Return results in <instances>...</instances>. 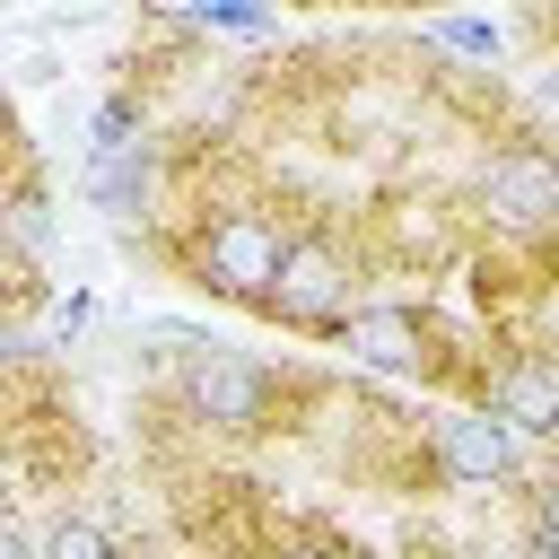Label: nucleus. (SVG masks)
<instances>
[{
  "instance_id": "nucleus-19",
  "label": "nucleus",
  "mask_w": 559,
  "mask_h": 559,
  "mask_svg": "<svg viewBox=\"0 0 559 559\" xmlns=\"http://www.w3.org/2000/svg\"><path fill=\"white\" fill-rule=\"evenodd\" d=\"M0 559H35V533H26V524H17V515H9V524H0Z\"/></svg>"
},
{
  "instance_id": "nucleus-14",
  "label": "nucleus",
  "mask_w": 559,
  "mask_h": 559,
  "mask_svg": "<svg viewBox=\"0 0 559 559\" xmlns=\"http://www.w3.org/2000/svg\"><path fill=\"white\" fill-rule=\"evenodd\" d=\"M245 559H367L358 542H341V533H314V524H297V533H271V542H253Z\"/></svg>"
},
{
  "instance_id": "nucleus-13",
  "label": "nucleus",
  "mask_w": 559,
  "mask_h": 559,
  "mask_svg": "<svg viewBox=\"0 0 559 559\" xmlns=\"http://www.w3.org/2000/svg\"><path fill=\"white\" fill-rule=\"evenodd\" d=\"M175 17H183V35H236V44H271L280 35V17L271 9H245V0H192Z\"/></svg>"
},
{
  "instance_id": "nucleus-10",
  "label": "nucleus",
  "mask_w": 559,
  "mask_h": 559,
  "mask_svg": "<svg viewBox=\"0 0 559 559\" xmlns=\"http://www.w3.org/2000/svg\"><path fill=\"white\" fill-rule=\"evenodd\" d=\"M52 253V201L35 192V183H17V192H0V262H17V271H35Z\"/></svg>"
},
{
  "instance_id": "nucleus-9",
  "label": "nucleus",
  "mask_w": 559,
  "mask_h": 559,
  "mask_svg": "<svg viewBox=\"0 0 559 559\" xmlns=\"http://www.w3.org/2000/svg\"><path fill=\"white\" fill-rule=\"evenodd\" d=\"M35 559H140L105 515H87V507H52L44 524H35Z\"/></svg>"
},
{
  "instance_id": "nucleus-20",
  "label": "nucleus",
  "mask_w": 559,
  "mask_h": 559,
  "mask_svg": "<svg viewBox=\"0 0 559 559\" xmlns=\"http://www.w3.org/2000/svg\"><path fill=\"white\" fill-rule=\"evenodd\" d=\"M507 559H559V550H550V542H515Z\"/></svg>"
},
{
  "instance_id": "nucleus-11",
  "label": "nucleus",
  "mask_w": 559,
  "mask_h": 559,
  "mask_svg": "<svg viewBox=\"0 0 559 559\" xmlns=\"http://www.w3.org/2000/svg\"><path fill=\"white\" fill-rule=\"evenodd\" d=\"M419 52H454V61L489 70L507 52V26L498 17H419Z\"/></svg>"
},
{
  "instance_id": "nucleus-7",
  "label": "nucleus",
  "mask_w": 559,
  "mask_h": 559,
  "mask_svg": "<svg viewBox=\"0 0 559 559\" xmlns=\"http://www.w3.org/2000/svg\"><path fill=\"white\" fill-rule=\"evenodd\" d=\"M332 349L358 367V376H437V384H463L454 376V341L437 332V314L419 306V297H367L341 332H332Z\"/></svg>"
},
{
  "instance_id": "nucleus-2",
  "label": "nucleus",
  "mask_w": 559,
  "mask_h": 559,
  "mask_svg": "<svg viewBox=\"0 0 559 559\" xmlns=\"http://www.w3.org/2000/svg\"><path fill=\"white\" fill-rule=\"evenodd\" d=\"M157 402H166L192 437H210V445H253V437L288 428L297 376L271 367V358H253V349H236V341H210V349H192L183 367L157 376Z\"/></svg>"
},
{
  "instance_id": "nucleus-12",
  "label": "nucleus",
  "mask_w": 559,
  "mask_h": 559,
  "mask_svg": "<svg viewBox=\"0 0 559 559\" xmlns=\"http://www.w3.org/2000/svg\"><path fill=\"white\" fill-rule=\"evenodd\" d=\"M131 140H148V96H140V87L96 96V114H87V157H114V148H131Z\"/></svg>"
},
{
  "instance_id": "nucleus-15",
  "label": "nucleus",
  "mask_w": 559,
  "mask_h": 559,
  "mask_svg": "<svg viewBox=\"0 0 559 559\" xmlns=\"http://www.w3.org/2000/svg\"><path fill=\"white\" fill-rule=\"evenodd\" d=\"M524 542L559 550V463H533V480H524Z\"/></svg>"
},
{
  "instance_id": "nucleus-5",
  "label": "nucleus",
  "mask_w": 559,
  "mask_h": 559,
  "mask_svg": "<svg viewBox=\"0 0 559 559\" xmlns=\"http://www.w3.org/2000/svg\"><path fill=\"white\" fill-rule=\"evenodd\" d=\"M463 402L489 411L524 445H559V349L550 341H498L463 367Z\"/></svg>"
},
{
  "instance_id": "nucleus-16",
  "label": "nucleus",
  "mask_w": 559,
  "mask_h": 559,
  "mask_svg": "<svg viewBox=\"0 0 559 559\" xmlns=\"http://www.w3.org/2000/svg\"><path fill=\"white\" fill-rule=\"evenodd\" d=\"M87 323H96V297H87V288H70V297L52 306V341H79Z\"/></svg>"
},
{
  "instance_id": "nucleus-3",
  "label": "nucleus",
  "mask_w": 559,
  "mask_h": 559,
  "mask_svg": "<svg viewBox=\"0 0 559 559\" xmlns=\"http://www.w3.org/2000/svg\"><path fill=\"white\" fill-rule=\"evenodd\" d=\"M376 253H367V227H341V218H297L288 227V253H280V280L262 297V323L297 332V341H332L367 297H376Z\"/></svg>"
},
{
  "instance_id": "nucleus-17",
  "label": "nucleus",
  "mask_w": 559,
  "mask_h": 559,
  "mask_svg": "<svg viewBox=\"0 0 559 559\" xmlns=\"http://www.w3.org/2000/svg\"><path fill=\"white\" fill-rule=\"evenodd\" d=\"M17 489H26V472H17V454H9V445H0V524H9V515H17Z\"/></svg>"
},
{
  "instance_id": "nucleus-1",
  "label": "nucleus",
  "mask_w": 559,
  "mask_h": 559,
  "mask_svg": "<svg viewBox=\"0 0 559 559\" xmlns=\"http://www.w3.org/2000/svg\"><path fill=\"white\" fill-rule=\"evenodd\" d=\"M288 227H297V218H288L271 192H210V201H175V218L148 236V253H157L183 288L262 314V297H271V280H280V253H288Z\"/></svg>"
},
{
  "instance_id": "nucleus-4",
  "label": "nucleus",
  "mask_w": 559,
  "mask_h": 559,
  "mask_svg": "<svg viewBox=\"0 0 559 559\" xmlns=\"http://www.w3.org/2000/svg\"><path fill=\"white\" fill-rule=\"evenodd\" d=\"M463 210L480 236H498L515 253H550L559 245V140L550 131H498L472 166Z\"/></svg>"
},
{
  "instance_id": "nucleus-8",
  "label": "nucleus",
  "mask_w": 559,
  "mask_h": 559,
  "mask_svg": "<svg viewBox=\"0 0 559 559\" xmlns=\"http://www.w3.org/2000/svg\"><path fill=\"white\" fill-rule=\"evenodd\" d=\"M87 201L131 236V227H166L175 218V201H183V166H175V148L148 131V140H131V148H114V157H87Z\"/></svg>"
},
{
  "instance_id": "nucleus-6",
  "label": "nucleus",
  "mask_w": 559,
  "mask_h": 559,
  "mask_svg": "<svg viewBox=\"0 0 559 559\" xmlns=\"http://www.w3.org/2000/svg\"><path fill=\"white\" fill-rule=\"evenodd\" d=\"M419 480H437V489H524L533 480V445L524 437H507L489 411H472V402H445L428 428H419Z\"/></svg>"
},
{
  "instance_id": "nucleus-18",
  "label": "nucleus",
  "mask_w": 559,
  "mask_h": 559,
  "mask_svg": "<svg viewBox=\"0 0 559 559\" xmlns=\"http://www.w3.org/2000/svg\"><path fill=\"white\" fill-rule=\"evenodd\" d=\"M140 559H245V550H218V542H175V550H140Z\"/></svg>"
}]
</instances>
